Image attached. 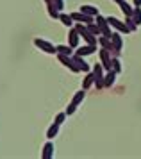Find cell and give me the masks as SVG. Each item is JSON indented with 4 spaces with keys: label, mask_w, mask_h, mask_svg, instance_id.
I'll return each instance as SVG.
<instances>
[{
    "label": "cell",
    "mask_w": 141,
    "mask_h": 159,
    "mask_svg": "<svg viewBox=\"0 0 141 159\" xmlns=\"http://www.w3.org/2000/svg\"><path fill=\"white\" fill-rule=\"evenodd\" d=\"M80 11H82L84 15L93 16V18H97V16L100 15V13H98V7H97V6H91V4H86V6H82V7H80Z\"/></svg>",
    "instance_id": "5bb4252c"
},
{
    "label": "cell",
    "mask_w": 141,
    "mask_h": 159,
    "mask_svg": "<svg viewBox=\"0 0 141 159\" xmlns=\"http://www.w3.org/2000/svg\"><path fill=\"white\" fill-rule=\"evenodd\" d=\"M59 129H61V125H57V123L54 122V123L48 127V130H47V138H48V139H54V138L59 134Z\"/></svg>",
    "instance_id": "d6986e66"
},
{
    "label": "cell",
    "mask_w": 141,
    "mask_h": 159,
    "mask_svg": "<svg viewBox=\"0 0 141 159\" xmlns=\"http://www.w3.org/2000/svg\"><path fill=\"white\" fill-rule=\"evenodd\" d=\"M134 7H141V0H134Z\"/></svg>",
    "instance_id": "f1b7e54d"
},
{
    "label": "cell",
    "mask_w": 141,
    "mask_h": 159,
    "mask_svg": "<svg viewBox=\"0 0 141 159\" xmlns=\"http://www.w3.org/2000/svg\"><path fill=\"white\" fill-rule=\"evenodd\" d=\"M107 22H109V25H111L114 30H118L121 34H129V32H130V29L127 27V23L118 20V18H114V16H107Z\"/></svg>",
    "instance_id": "5b68a950"
},
{
    "label": "cell",
    "mask_w": 141,
    "mask_h": 159,
    "mask_svg": "<svg viewBox=\"0 0 141 159\" xmlns=\"http://www.w3.org/2000/svg\"><path fill=\"white\" fill-rule=\"evenodd\" d=\"M120 9H121V13L125 15V18L134 15V6H130V4H127V2H121V4H120Z\"/></svg>",
    "instance_id": "ffe728a7"
},
{
    "label": "cell",
    "mask_w": 141,
    "mask_h": 159,
    "mask_svg": "<svg viewBox=\"0 0 141 159\" xmlns=\"http://www.w3.org/2000/svg\"><path fill=\"white\" fill-rule=\"evenodd\" d=\"M132 20H134L138 25H141V7H134V15H132Z\"/></svg>",
    "instance_id": "4316f807"
},
{
    "label": "cell",
    "mask_w": 141,
    "mask_h": 159,
    "mask_svg": "<svg viewBox=\"0 0 141 159\" xmlns=\"http://www.w3.org/2000/svg\"><path fill=\"white\" fill-rule=\"evenodd\" d=\"M54 154H56V147H54V141H52V139H48L47 143L43 145L41 157H43V159H52V157H54Z\"/></svg>",
    "instance_id": "30bf717a"
},
{
    "label": "cell",
    "mask_w": 141,
    "mask_h": 159,
    "mask_svg": "<svg viewBox=\"0 0 141 159\" xmlns=\"http://www.w3.org/2000/svg\"><path fill=\"white\" fill-rule=\"evenodd\" d=\"M125 23H127V27L130 29V32H136V30H138V27H139V25L132 20V16H127V18H125Z\"/></svg>",
    "instance_id": "603a6c76"
},
{
    "label": "cell",
    "mask_w": 141,
    "mask_h": 159,
    "mask_svg": "<svg viewBox=\"0 0 141 159\" xmlns=\"http://www.w3.org/2000/svg\"><path fill=\"white\" fill-rule=\"evenodd\" d=\"M113 70L116 73H121V70H123V66H121V61H120V57L116 56V57H113Z\"/></svg>",
    "instance_id": "cb8c5ba5"
},
{
    "label": "cell",
    "mask_w": 141,
    "mask_h": 159,
    "mask_svg": "<svg viewBox=\"0 0 141 159\" xmlns=\"http://www.w3.org/2000/svg\"><path fill=\"white\" fill-rule=\"evenodd\" d=\"M88 29L91 30V34H93V36H97V38H98V36H102V30H100V27L97 25V22L89 23V25H88Z\"/></svg>",
    "instance_id": "7402d4cb"
},
{
    "label": "cell",
    "mask_w": 141,
    "mask_h": 159,
    "mask_svg": "<svg viewBox=\"0 0 141 159\" xmlns=\"http://www.w3.org/2000/svg\"><path fill=\"white\" fill-rule=\"evenodd\" d=\"M71 18L75 23H84V25H89V23L95 22V18L89 15H84L82 11H77V13H71Z\"/></svg>",
    "instance_id": "ba28073f"
},
{
    "label": "cell",
    "mask_w": 141,
    "mask_h": 159,
    "mask_svg": "<svg viewBox=\"0 0 141 159\" xmlns=\"http://www.w3.org/2000/svg\"><path fill=\"white\" fill-rule=\"evenodd\" d=\"M75 48H71L70 45H57V54H64V56H73Z\"/></svg>",
    "instance_id": "44dd1931"
},
{
    "label": "cell",
    "mask_w": 141,
    "mask_h": 159,
    "mask_svg": "<svg viewBox=\"0 0 141 159\" xmlns=\"http://www.w3.org/2000/svg\"><path fill=\"white\" fill-rule=\"evenodd\" d=\"M34 47L39 48L41 52L48 54V56H57V45L50 43L48 39H43V38H34Z\"/></svg>",
    "instance_id": "6da1fadb"
},
{
    "label": "cell",
    "mask_w": 141,
    "mask_h": 159,
    "mask_svg": "<svg viewBox=\"0 0 141 159\" xmlns=\"http://www.w3.org/2000/svg\"><path fill=\"white\" fill-rule=\"evenodd\" d=\"M47 13H48V16L50 18H54V20H59V15H61V11L50 2V4H47Z\"/></svg>",
    "instance_id": "ac0fdd59"
},
{
    "label": "cell",
    "mask_w": 141,
    "mask_h": 159,
    "mask_svg": "<svg viewBox=\"0 0 141 159\" xmlns=\"http://www.w3.org/2000/svg\"><path fill=\"white\" fill-rule=\"evenodd\" d=\"M68 45H70L71 48H75V50L80 47V34H79V30L75 29V25H73L71 29H68Z\"/></svg>",
    "instance_id": "52a82bcc"
},
{
    "label": "cell",
    "mask_w": 141,
    "mask_h": 159,
    "mask_svg": "<svg viewBox=\"0 0 141 159\" xmlns=\"http://www.w3.org/2000/svg\"><path fill=\"white\" fill-rule=\"evenodd\" d=\"M91 72L95 73V86L97 89H102V88H106L104 84V77H106V68L102 66V63H95L91 68Z\"/></svg>",
    "instance_id": "7a4b0ae2"
},
{
    "label": "cell",
    "mask_w": 141,
    "mask_h": 159,
    "mask_svg": "<svg viewBox=\"0 0 141 159\" xmlns=\"http://www.w3.org/2000/svg\"><path fill=\"white\" fill-rule=\"evenodd\" d=\"M111 43H113V48L114 52L120 56V52L123 50V38H121V32H113V36H111Z\"/></svg>",
    "instance_id": "9c48e42d"
},
{
    "label": "cell",
    "mask_w": 141,
    "mask_h": 159,
    "mask_svg": "<svg viewBox=\"0 0 141 159\" xmlns=\"http://www.w3.org/2000/svg\"><path fill=\"white\" fill-rule=\"evenodd\" d=\"M84 98H86V89H84V88H80L77 93H73V97H71V102H73V104H77V106H80Z\"/></svg>",
    "instance_id": "e0dca14e"
},
{
    "label": "cell",
    "mask_w": 141,
    "mask_h": 159,
    "mask_svg": "<svg viewBox=\"0 0 141 159\" xmlns=\"http://www.w3.org/2000/svg\"><path fill=\"white\" fill-rule=\"evenodd\" d=\"M66 118H68V115H66V113L63 111V113H57V115H56V118H54V122H56L57 125H63V123L66 122Z\"/></svg>",
    "instance_id": "d4e9b609"
},
{
    "label": "cell",
    "mask_w": 141,
    "mask_h": 159,
    "mask_svg": "<svg viewBox=\"0 0 141 159\" xmlns=\"http://www.w3.org/2000/svg\"><path fill=\"white\" fill-rule=\"evenodd\" d=\"M116 75H118V73L114 72V70L106 72V77H104V84H106V88H113L114 84H116Z\"/></svg>",
    "instance_id": "4fadbf2b"
},
{
    "label": "cell",
    "mask_w": 141,
    "mask_h": 159,
    "mask_svg": "<svg viewBox=\"0 0 141 159\" xmlns=\"http://www.w3.org/2000/svg\"><path fill=\"white\" fill-rule=\"evenodd\" d=\"M91 86H95V73H93V72H88V73H86V77L82 79V88L88 91Z\"/></svg>",
    "instance_id": "9a60e30c"
},
{
    "label": "cell",
    "mask_w": 141,
    "mask_h": 159,
    "mask_svg": "<svg viewBox=\"0 0 141 159\" xmlns=\"http://www.w3.org/2000/svg\"><path fill=\"white\" fill-rule=\"evenodd\" d=\"M73 61H75V63L79 65L80 72H84V73L91 72V68H93V66L89 65V63H88V61H86V59L82 57V56H79V54H73Z\"/></svg>",
    "instance_id": "8fae6325"
},
{
    "label": "cell",
    "mask_w": 141,
    "mask_h": 159,
    "mask_svg": "<svg viewBox=\"0 0 141 159\" xmlns=\"http://www.w3.org/2000/svg\"><path fill=\"white\" fill-rule=\"evenodd\" d=\"M50 2H52V0H45V4H50Z\"/></svg>",
    "instance_id": "4dcf8cb0"
},
{
    "label": "cell",
    "mask_w": 141,
    "mask_h": 159,
    "mask_svg": "<svg viewBox=\"0 0 141 159\" xmlns=\"http://www.w3.org/2000/svg\"><path fill=\"white\" fill-rule=\"evenodd\" d=\"M52 4H54V6H56V7L59 9L61 13H63V9H64V0H52Z\"/></svg>",
    "instance_id": "83f0119b"
},
{
    "label": "cell",
    "mask_w": 141,
    "mask_h": 159,
    "mask_svg": "<svg viewBox=\"0 0 141 159\" xmlns=\"http://www.w3.org/2000/svg\"><path fill=\"white\" fill-rule=\"evenodd\" d=\"M95 52H97V45L86 43V45H82V47H79L77 50H75V54L82 56V57H86V56H91V54H95Z\"/></svg>",
    "instance_id": "7c38bea8"
},
{
    "label": "cell",
    "mask_w": 141,
    "mask_h": 159,
    "mask_svg": "<svg viewBox=\"0 0 141 159\" xmlns=\"http://www.w3.org/2000/svg\"><path fill=\"white\" fill-rule=\"evenodd\" d=\"M113 2H114V4H118V6H120L121 2H125V0H113Z\"/></svg>",
    "instance_id": "f546056e"
},
{
    "label": "cell",
    "mask_w": 141,
    "mask_h": 159,
    "mask_svg": "<svg viewBox=\"0 0 141 159\" xmlns=\"http://www.w3.org/2000/svg\"><path fill=\"white\" fill-rule=\"evenodd\" d=\"M59 22L63 23L64 27H68V29H71V27L75 25V22H73L71 15H66V13H61V15H59Z\"/></svg>",
    "instance_id": "2e32d148"
},
{
    "label": "cell",
    "mask_w": 141,
    "mask_h": 159,
    "mask_svg": "<svg viewBox=\"0 0 141 159\" xmlns=\"http://www.w3.org/2000/svg\"><path fill=\"white\" fill-rule=\"evenodd\" d=\"M77 107H79L77 104H73V102H70V104H68V107L64 109V113H66L68 116H71L73 113H75V111H77Z\"/></svg>",
    "instance_id": "484cf974"
},
{
    "label": "cell",
    "mask_w": 141,
    "mask_h": 159,
    "mask_svg": "<svg viewBox=\"0 0 141 159\" xmlns=\"http://www.w3.org/2000/svg\"><path fill=\"white\" fill-rule=\"evenodd\" d=\"M57 61L61 63V65L64 66V68H68L70 72L73 73H79L80 72V68H79V65L73 61V56H64V54H57Z\"/></svg>",
    "instance_id": "3957f363"
},
{
    "label": "cell",
    "mask_w": 141,
    "mask_h": 159,
    "mask_svg": "<svg viewBox=\"0 0 141 159\" xmlns=\"http://www.w3.org/2000/svg\"><path fill=\"white\" fill-rule=\"evenodd\" d=\"M98 57H100L102 66L106 68V72L113 70V56H111V52L106 50V48H100V50H98Z\"/></svg>",
    "instance_id": "277c9868"
},
{
    "label": "cell",
    "mask_w": 141,
    "mask_h": 159,
    "mask_svg": "<svg viewBox=\"0 0 141 159\" xmlns=\"http://www.w3.org/2000/svg\"><path fill=\"white\" fill-rule=\"evenodd\" d=\"M95 22H97V25H98L100 30H102V36H106V38H111V36H113V32H111V25H109V22H107L106 16L98 15L97 18H95Z\"/></svg>",
    "instance_id": "8992f818"
}]
</instances>
